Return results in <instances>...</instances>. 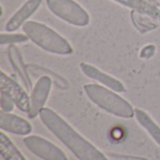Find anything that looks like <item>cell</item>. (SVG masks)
I'll list each match as a JSON object with an SVG mask.
<instances>
[{"mask_svg":"<svg viewBox=\"0 0 160 160\" xmlns=\"http://www.w3.org/2000/svg\"><path fill=\"white\" fill-rule=\"evenodd\" d=\"M38 116L44 126L79 160H109L54 111L43 108Z\"/></svg>","mask_w":160,"mask_h":160,"instance_id":"cell-1","label":"cell"},{"mask_svg":"<svg viewBox=\"0 0 160 160\" xmlns=\"http://www.w3.org/2000/svg\"><path fill=\"white\" fill-rule=\"evenodd\" d=\"M26 148L42 160H68L66 154L50 141L37 135H30L23 139Z\"/></svg>","mask_w":160,"mask_h":160,"instance_id":"cell-5","label":"cell"},{"mask_svg":"<svg viewBox=\"0 0 160 160\" xmlns=\"http://www.w3.org/2000/svg\"><path fill=\"white\" fill-rule=\"evenodd\" d=\"M27 67V70L30 74H32L33 76H42V75H47L49 77L52 78V82L55 83V85L58 88L61 89H67L68 87V82L62 77L61 75L53 72L52 70L44 68V67H40V66H37L34 64H29L26 65Z\"/></svg>","mask_w":160,"mask_h":160,"instance_id":"cell-15","label":"cell"},{"mask_svg":"<svg viewBox=\"0 0 160 160\" xmlns=\"http://www.w3.org/2000/svg\"><path fill=\"white\" fill-rule=\"evenodd\" d=\"M29 40V38L24 34H13V33H1L0 35V45L4 46L6 44H17L24 43Z\"/></svg>","mask_w":160,"mask_h":160,"instance_id":"cell-17","label":"cell"},{"mask_svg":"<svg viewBox=\"0 0 160 160\" xmlns=\"http://www.w3.org/2000/svg\"><path fill=\"white\" fill-rule=\"evenodd\" d=\"M0 106H1V111L5 112H11L14 109V102L4 93L1 92L0 96Z\"/></svg>","mask_w":160,"mask_h":160,"instance_id":"cell-18","label":"cell"},{"mask_svg":"<svg viewBox=\"0 0 160 160\" xmlns=\"http://www.w3.org/2000/svg\"><path fill=\"white\" fill-rule=\"evenodd\" d=\"M50 11L62 21L79 27L89 24L88 12L74 0H46Z\"/></svg>","mask_w":160,"mask_h":160,"instance_id":"cell-4","label":"cell"},{"mask_svg":"<svg viewBox=\"0 0 160 160\" xmlns=\"http://www.w3.org/2000/svg\"><path fill=\"white\" fill-rule=\"evenodd\" d=\"M109 160H148L144 158L140 157H131V156H124V155H116V154H109Z\"/></svg>","mask_w":160,"mask_h":160,"instance_id":"cell-20","label":"cell"},{"mask_svg":"<svg viewBox=\"0 0 160 160\" xmlns=\"http://www.w3.org/2000/svg\"><path fill=\"white\" fill-rule=\"evenodd\" d=\"M22 31L32 42L48 52L61 55L73 52L72 46L64 37L42 22L27 21L22 25Z\"/></svg>","mask_w":160,"mask_h":160,"instance_id":"cell-2","label":"cell"},{"mask_svg":"<svg viewBox=\"0 0 160 160\" xmlns=\"http://www.w3.org/2000/svg\"><path fill=\"white\" fill-rule=\"evenodd\" d=\"M135 117L138 123L148 132L152 139L160 146V128L151 116L141 109H135Z\"/></svg>","mask_w":160,"mask_h":160,"instance_id":"cell-13","label":"cell"},{"mask_svg":"<svg viewBox=\"0 0 160 160\" xmlns=\"http://www.w3.org/2000/svg\"><path fill=\"white\" fill-rule=\"evenodd\" d=\"M83 90L87 98L105 112L125 119L135 116V110L130 103L112 90L95 83L85 84Z\"/></svg>","mask_w":160,"mask_h":160,"instance_id":"cell-3","label":"cell"},{"mask_svg":"<svg viewBox=\"0 0 160 160\" xmlns=\"http://www.w3.org/2000/svg\"><path fill=\"white\" fill-rule=\"evenodd\" d=\"M131 19H132L134 25L137 27V29L141 33H146L158 27V24L153 22L150 20L149 16L140 13L138 11H135V10H132L131 12Z\"/></svg>","mask_w":160,"mask_h":160,"instance_id":"cell-16","label":"cell"},{"mask_svg":"<svg viewBox=\"0 0 160 160\" xmlns=\"http://www.w3.org/2000/svg\"><path fill=\"white\" fill-rule=\"evenodd\" d=\"M0 86L1 92L7 95L20 111L26 113L30 112V98L27 93L13 79L5 74L4 71H1Z\"/></svg>","mask_w":160,"mask_h":160,"instance_id":"cell-6","label":"cell"},{"mask_svg":"<svg viewBox=\"0 0 160 160\" xmlns=\"http://www.w3.org/2000/svg\"><path fill=\"white\" fill-rule=\"evenodd\" d=\"M158 2H159V4H160V0H158Z\"/></svg>","mask_w":160,"mask_h":160,"instance_id":"cell-21","label":"cell"},{"mask_svg":"<svg viewBox=\"0 0 160 160\" xmlns=\"http://www.w3.org/2000/svg\"><path fill=\"white\" fill-rule=\"evenodd\" d=\"M52 80L47 75H42L35 83L30 97V112L28 117L33 119L39 115L40 111L44 108V105L50 95V91L52 84Z\"/></svg>","mask_w":160,"mask_h":160,"instance_id":"cell-7","label":"cell"},{"mask_svg":"<svg viewBox=\"0 0 160 160\" xmlns=\"http://www.w3.org/2000/svg\"><path fill=\"white\" fill-rule=\"evenodd\" d=\"M0 128L2 131L20 136H27L33 130L32 125L25 119L2 111L0 112Z\"/></svg>","mask_w":160,"mask_h":160,"instance_id":"cell-10","label":"cell"},{"mask_svg":"<svg viewBox=\"0 0 160 160\" xmlns=\"http://www.w3.org/2000/svg\"><path fill=\"white\" fill-rule=\"evenodd\" d=\"M135 11L145 14L154 20L160 21V9L146 0H112Z\"/></svg>","mask_w":160,"mask_h":160,"instance_id":"cell-12","label":"cell"},{"mask_svg":"<svg viewBox=\"0 0 160 160\" xmlns=\"http://www.w3.org/2000/svg\"><path fill=\"white\" fill-rule=\"evenodd\" d=\"M8 57L10 62L12 68L14 69L15 73L18 75L20 80L22 81L23 86L25 87L26 91L32 90V82L29 77V72L27 70L26 65L23 63V59L20 50L15 46V44H11L8 46Z\"/></svg>","mask_w":160,"mask_h":160,"instance_id":"cell-11","label":"cell"},{"mask_svg":"<svg viewBox=\"0 0 160 160\" xmlns=\"http://www.w3.org/2000/svg\"><path fill=\"white\" fill-rule=\"evenodd\" d=\"M0 154L4 160H27L3 131L0 133Z\"/></svg>","mask_w":160,"mask_h":160,"instance_id":"cell-14","label":"cell"},{"mask_svg":"<svg viewBox=\"0 0 160 160\" xmlns=\"http://www.w3.org/2000/svg\"><path fill=\"white\" fill-rule=\"evenodd\" d=\"M43 0H27L9 18L5 25L7 32H14L22 27L27 20L39 8Z\"/></svg>","mask_w":160,"mask_h":160,"instance_id":"cell-9","label":"cell"},{"mask_svg":"<svg viewBox=\"0 0 160 160\" xmlns=\"http://www.w3.org/2000/svg\"><path fill=\"white\" fill-rule=\"evenodd\" d=\"M80 68H81L82 72L86 77L99 82L100 83L105 85V87H107L114 92H118V93L126 92V87L122 82L113 78L112 76L101 71L99 68H96L95 66L87 64V63H81Z\"/></svg>","mask_w":160,"mask_h":160,"instance_id":"cell-8","label":"cell"},{"mask_svg":"<svg viewBox=\"0 0 160 160\" xmlns=\"http://www.w3.org/2000/svg\"><path fill=\"white\" fill-rule=\"evenodd\" d=\"M156 53V46L155 45H146L145 47H143L141 51L140 56L141 58L143 59H149L151 57H153Z\"/></svg>","mask_w":160,"mask_h":160,"instance_id":"cell-19","label":"cell"}]
</instances>
